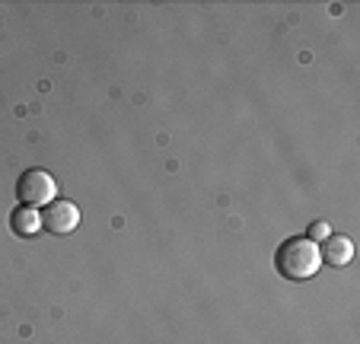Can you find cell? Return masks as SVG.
Listing matches in <instances>:
<instances>
[{"mask_svg": "<svg viewBox=\"0 0 360 344\" xmlns=\"http://www.w3.org/2000/svg\"><path fill=\"white\" fill-rule=\"evenodd\" d=\"M319 265H322L319 243H313V239H306V236L284 239L278 246V252H274V268L287 281H309L319 271Z\"/></svg>", "mask_w": 360, "mask_h": 344, "instance_id": "obj_1", "label": "cell"}, {"mask_svg": "<svg viewBox=\"0 0 360 344\" xmlns=\"http://www.w3.org/2000/svg\"><path fill=\"white\" fill-rule=\"evenodd\" d=\"M16 198H20L26 208H41V204H51L58 198V179L45 169H26L16 182Z\"/></svg>", "mask_w": 360, "mask_h": 344, "instance_id": "obj_2", "label": "cell"}, {"mask_svg": "<svg viewBox=\"0 0 360 344\" xmlns=\"http://www.w3.org/2000/svg\"><path fill=\"white\" fill-rule=\"evenodd\" d=\"M80 227V208L68 198H55L41 210V229H48L51 236H68Z\"/></svg>", "mask_w": 360, "mask_h": 344, "instance_id": "obj_3", "label": "cell"}, {"mask_svg": "<svg viewBox=\"0 0 360 344\" xmlns=\"http://www.w3.org/2000/svg\"><path fill=\"white\" fill-rule=\"evenodd\" d=\"M319 255H322V262H328L332 268H345L354 258V243L347 236H341V233H332L328 239H322Z\"/></svg>", "mask_w": 360, "mask_h": 344, "instance_id": "obj_4", "label": "cell"}, {"mask_svg": "<svg viewBox=\"0 0 360 344\" xmlns=\"http://www.w3.org/2000/svg\"><path fill=\"white\" fill-rule=\"evenodd\" d=\"M10 229H13L20 239H29L35 236L41 229V210L39 208H26V204H20V208L10 214Z\"/></svg>", "mask_w": 360, "mask_h": 344, "instance_id": "obj_5", "label": "cell"}, {"mask_svg": "<svg viewBox=\"0 0 360 344\" xmlns=\"http://www.w3.org/2000/svg\"><path fill=\"white\" fill-rule=\"evenodd\" d=\"M328 236H332L328 223H326V220H316L313 227H309V236H306V239H313V243H322V239H328Z\"/></svg>", "mask_w": 360, "mask_h": 344, "instance_id": "obj_6", "label": "cell"}]
</instances>
